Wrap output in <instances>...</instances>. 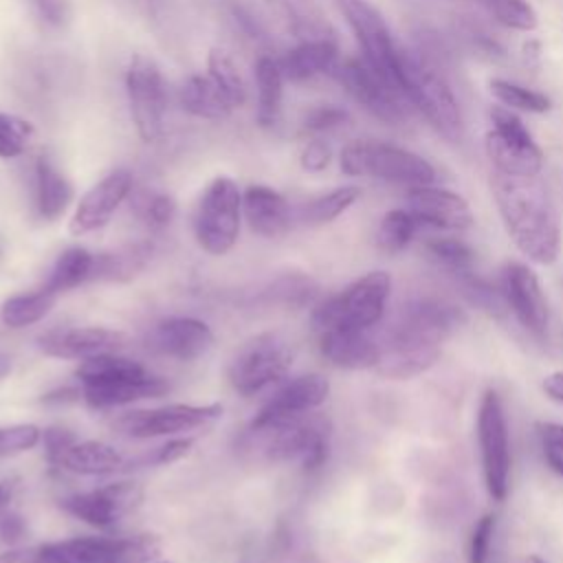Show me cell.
<instances>
[{
	"instance_id": "1",
	"label": "cell",
	"mask_w": 563,
	"mask_h": 563,
	"mask_svg": "<svg viewBox=\"0 0 563 563\" xmlns=\"http://www.w3.org/2000/svg\"><path fill=\"white\" fill-rule=\"evenodd\" d=\"M488 187L517 251L534 264H554L561 253V216L541 174L490 169Z\"/></svg>"
},
{
	"instance_id": "2",
	"label": "cell",
	"mask_w": 563,
	"mask_h": 563,
	"mask_svg": "<svg viewBox=\"0 0 563 563\" xmlns=\"http://www.w3.org/2000/svg\"><path fill=\"white\" fill-rule=\"evenodd\" d=\"M466 314L446 301L418 299L402 308L398 321L380 341V361L374 367L385 378H413L435 365L440 343L462 323Z\"/></svg>"
},
{
	"instance_id": "3",
	"label": "cell",
	"mask_w": 563,
	"mask_h": 563,
	"mask_svg": "<svg viewBox=\"0 0 563 563\" xmlns=\"http://www.w3.org/2000/svg\"><path fill=\"white\" fill-rule=\"evenodd\" d=\"M75 376L84 402L92 409L123 407L147 398H161L169 391V383L163 376L117 352L81 361Z\"/></svg>"
},
{
	"instance_id": "4",
	"label": "cell",
	"mask_w": 563,
	"mask_h": 563,
	"mask_svg": "<svg viewBox=\"0 0 563 563\" xmlns=\"http://www.w3.org/2000/svg\"><path fill=\"white\" fill-rule=\"evenodd\" d=\"M398 88L407 103L416 108L444 139L460 141L464 119L460 103L438 66L420 53L400 48L398 53Z\"/></svg>"
},
{
	"instance_id": "5",
	"label": "cell",
	"mask_w": 563,
	"mask_h": 563,
	"mask_svg": "<svg viewBox=\"0 0 563 563\" xmlns=\"http://www.w3.org/2000/svg\"><path fill=\"white\" fill-rule=\"evenodd\" d=\"M391 292L387 271H369L341 292L328 297L312 310V328L325 330H372L385 314Z\"/></svg>"
},
{
	"instance_id": "6",
	"label": "cell",
	"mask_w": 563,
	"mask_h": 563,
	"mask_svg": "<svg viewBox=\"0 0 563 563\" xmlns=\"http://www.w3.org/2000/svg\"><path fill=\"white\" fill-rule=\"evenodd\" d=\"M339 167L345 176H367L407 187L435 183V167L424 156L372 139H358L343 145Z\"/></svg>"
},
{
	"instance_id": "7",
	"label": "cell",
	"mask_w": 563,
	"mask_h": 563,
	"mask_svg": "<svg viewBox=\"0 0 563 563\" xmlns=\"http://www.w3.org/2000/svg\"><path fill=\"white\" fill-rule=\"evenodd\" d=\"M262 440V453L271 462H299L303 473L319 471L330 455V420L321 413H303L277 427L253 431Z\"/></svg>"
},
{
	"instance_id": "8",
	"label": "cell",
	"mask_w": 563,
	"mask_h": 563,
	"mask_svg": "<svg viewBox=\"0 0 563 563\" xmlns=\"http://www.w3.org/2000/svg\"><path fill=\"white\" fill-rule=\"evenodd\" d=\"M242 191L231 176H216L202 191L194 213V235L209 255L229 253L240 235Z\"/></svg>"
},
{
	"instance_id": "9",
	"label": "cell",
	"mask_w": 563,
	"mask_h": 563,
	"mask_svg": "<svg viewBox=\"0 0 563 563\" xmlns=\"http://www.w3.org/2000/svg\"><path fill=\"white\" fill-rule=\"evenodd\" d=\"M292 367L290 345L275 332H264L244 341L229 361L227 376L242 396H255L286 378Z\"/></svg>"
},
{
	"instance_id": "10",
	"label": "cell",
	"mask_w": 563,
	"mask_h": 563,
	"mask_svg": "<svg viewBox=\"0 0 563 563\" xmlns=\"http://www.w3.org/2000/svg\"><path fill=\"white\" fill-rule=\"evenodd\" d=\"M488 117L493 128L484 136V150L490 169L506 174H541L545 156L523 121L501 103L493 106Z\"/></svg>"
},
{
	"instance_id": "11",
	"label": "cell",
	"mask_w": 563,
	"mask_h": 563,
	"mask_svg": "<svg viewBox=\"0 0 563 563\" xmlns=\"http://www.w3.org/2000/svg\"><path fill=\"white\" fill-rule=\"evenodd\" d=\"M477 444L486 493L493 501H504L510 484V435L504 405L495 389H486L477 407Z\"/></svg>"
},
{
	"instance_id": "12",
	"label": "cell",
	"mask_w": 563,
	"mask_h": 563,
	"mask_svg": "<svg viewBox=\"0 0 563 563\" xmlns=\"http://www.w3.org/2000/svg\"><path fill=\"white\" fill-rule=\"evenodd\" d=\"M361 48V57L398 92V53L383 13L369 0H334ZM402 95V92H400Z\"/></svg>"
},
{
	"instance_id": "13",
	"label": "cell",
	"mask_w": 563,
	"mask_h": 563,
	"mask_svg": "<svg viewBox=\"0 0 563 563\" xmlns=\"http://www.w3.org/2000/svg\"><path fill=\"white\" fill-rule=\"evenodd\" d=\"M130 117L143 143H156L165 130L167 88L161 68L145 55H134L125 70Z\"/></svg>"
},
{
	"instance_id": "14",
	"label": "cell",
	"mask_w": 563,
	"mask_h": 563,
	"mask_svg": "<svg viewBox=\"0 0 563 563\" xmlns=\"http://www.w3.org/2000/svg\"><path fill=\"white\" fill-rule=\"evenodd\" d=\"M222 405H185L174 402L154 409H132L112 420V427L136 440L163 438V435H178L196 429H205L220 420Z\"/></svg>"
},
{
	"instance_id": "15",
	"label": "cell",
	"mask_w": 563,
	"mask_h": 563,
	"mask_svg": "<svg viewBox=\"0 0 563 563\" xmlns=\"http://www.w3.org/2000/svg\"><path fill=\"white\" fill-rule=\"evenodd\" d=\"M345 92L376 119L398 125L407 119V99L389 86L363 57H347L332 70Z\"/></svg>"
},
{
	"instance_id": "16",
	"label": "cell",
	"mask_w": 563,
	"mask_h": 563,
	"mask_svg": "<svg viewBox=\"0 0 563 563\" xmlns=\"http://www.w3.org/2000/svg\"><path fill=\"white\" fill-rule=\"evenodd\" d=\"M48 464L77 475H108L125 466L119 449L101 440H77L68 429L51 427L42 431Z\"/></svg>"
},
{
	"instance_id": "17",
	"label": "cell",
	"mask_w": 563,
	"mask_h": 563,
	"mask_svg": "<svg viewBox=\"0 0 563 563\" xmlns=\"http://www.w3.org/2000/svg\"><path fill=\"white\" fill-rule=\"evenodd\" d=\"M143 501V488L141 484L132 479L112 482L86 493L68 495L59 501V506L75 519L108 530L117 526L123 517L134 512Z\"/></svg>"
},
{
	"instance_id": "18",
	"label": "cell",
	"mask_w": 563,
	"mask_h": 563,
	"mask_svg": "<svg viewBox=\"0 0 563 563\" xmlns=\"http://www.w3.org/2000/svg\"><path fill=\"white\" fill-rule=\"evenodd\" d=\"M499 292L519 325L543 339L550 325V308L537 273L523 262H506L499 275Z\"/></svg>"
},
{
	"instance_id": "19",
	"label": "cell",
	"mask_w": 563,
	"mask_h": 563,
	"mask_svg": "<svg viewBox=\"0 0 563 563\" xmlns=\"http://www.w3.org/2000/svg\"><path fill=\"white\" fill-rule=\"evenodd\" d=\"M330 394V383L321 374H301L288 378L279 385V389L264 402V407L251 420L253 431L277 427L286 420L299 418L319 409Z\"/></svg>"
},
{
	"instance_id": "20",
	"label": "cell",
	"mask_w": 563,
	"mask_h": 563,
	"mask_svg": "<svg viewBox=\"0 0 563 563\" xmlns=\"http://www.w3.org/2000/svg\"><path fill=\"white\" fill-rule=\"evenodd\" d=\"M132 185H134V178L130 169L119 167L106 174L79 198L68 224L70 233L86 235L106 227L117 213V209L132 194Z\"/></svg>"
},
{
	"instance_id": "21",
	"label": "cell",
	"mask_w": 563,
	"mask_h": 563,
	"mask_svg": "<svg viewBox=\"0 0 563 563\" xmlns=\"http://www.w3.org/2000/svg\"><path fill=\"white\" fill-rule=\"evenodd\" d=\"M125 345V334L101 325L53 328L37 336V347L44 356L86 361L99 354L119 352Z\"/></svg>"
},
{
	"instance_id": "22",
	"label": "cell",
	"mask_w": 563,
	"mask_h": 563,
	"mask_svg": "<svg viewBox=\"0 0 563 563\" xmlns=\"http://www.w3.org/2000/svg\"><path fill=\"white\" fill-rule=\"evenodd\" d=\"M407 209L413 213L418 224L442 231H466L475 222L471 205L464 196L435 185L409 187Z\"/></svg>"
},
{
	"instance_id": "23",
	"label": "cell",
	"mask_w": 563,
	"mask_h": 563,
	"mask_svg": "<svg viewBox=\"0 0 563 563\" xmlns=\"http://www.w3.org/2000/svg\"><path fill=\"white\" fill-rule=\"evenodd\" d=\"M147 345L174 361H196L213 345L211 328L194 317H167L156 321L147 332Z\"/></svg>"
},
{
	"instance_id": "24",
	"label": "cell",
	"mask_w": 563,
	"mask_h": 563,
	"mask_svg": "<svg viewBox=\"0 0 563 563\" xmlns=\"http://www.w3.org/2000/svg\"><path fill=\"white\" fill-rule=\"evenodd\" d=\"M242 216L251 231L262 238L284 235L295 218L286 196L266 185H249L242 191Z\"/></svg>"
},
{
	"instance_id": "25",
	"label": "cell",
	"mask_w": 563,
	"mask_h": 563,
	"mask_svg": "<svg viewBox=\"0 0 563 563\" xmlns=\"http://www.w3.org/2000/svg\"><path fill=\"white\" fill-rule=\"evenodd\" d=\"M319 350L328 363L341 369H374L380 361V341L369 330L319 332Z\"/></svg>"
},
{
	"instance_id": "26",
	"label": "cell",
	"mask_w": 563,
	"mask_h": 563,
	"mask_svg": "<svg viewBox=\"0 0 563 563\" xmlns=\"http://www.w3.org/2000/svg\"><path fill=\"white\" fill-rule=\"evenodd\" d=\"M75 196V189L66 174L46 154L37 156L33 169V200L42 220L53 222L66 213Z\"/></svg>"
},
{
	"instance_id": "27",
	"label": "cell",
	"mask_w": 563,
	"mask_h": 563,
	"mask_svg": "<svg viewBox=\"0 0 563 563\" xmlns=\"http://www.w3.org/2000/svg\"><path fill=\"white\" fill-rule=\"evenodd\" d=\"M288 81H306L332 73L339 64V44L334 40H306L277 59Z\"/></svg>"
},
{
	"instance_id": "28",
	"label": "cell",
	"mask_w": 563,
	"mask_h": 563,
	"mask_svg": "<svg viewBox=\"0 0 563 563\" xmlns=\"http://www.w3.org/2000/svg\"><path fill=\"white\" fill-rule=\"evenodd\" d=\"M178 101L185 112L207 121L229 119L235 110L209 73L189 75L178 90Z\"/></svg>"
},
{
	"instance_id": "29",
	"label": "cell",
	"mask_w": 563,
	"mask_h": 563,
	"mask_svg": "<svg viewBox=\"0 0 563 563\" xmlns=\"http://www.w3.org/2000/svg\"><path fill=\"white\" fill-rule=\"evenodd\" d=\"M284 73L275 57L262 55L255 62V86H257V110L255 119L262 128H275L284 106Z\"/></svg>"
},
{
	"instance_id": "30",
	"label": "cell",
	"mask_w": 563,
	"mask_h": 563,
	"mask_svg": "<svg viewBox=\"0 0 563 563\" xmlns=\"http://www.w3.org/2000/svg\"><path fill=\"white\" fill-rule=\"evenodd\" d=\"M92 266H95V253H90L84 246H68L57 255L42 288L55 295L73 290L92 279Z\"/></svg>"
},
{
	"instance_id": "31",
	"label": "cell",
	"mask_w": 563,
	"mask_h": 563,
	"mask_svg": "<svg viewBox=\"0 0 563 563\" xmlns=\"http://www.w3.org/2000/svg\"><path fill=\"white\" fill-rule=\"evenodd\" d=\"M57 303V295L44 288L33 292H20L2 301L0 306V321L7 328H26L42 321Z\"/></svg>"
},
{
	"instance_id": "32",
	"label": "cell",
	"mask_w": 563,
	"mask_h": 563,
	"mask_svg": "<svg viewBox=\"0 0 563 563\" xmlns=\"http://www.w3.org/2000/svg\"><path fill=\"white\" fill-rule=\"evenodd\" d=\"M358 198H361V189L356 185H343V187H336L328 194H321V196L308 200L297 211V218H299V222H303L308 227L328 224V222L336 220L339 216H343Z\"/></svg>"
},
{
	"instance_id": "33",
	"label": "cell",
	"mask_w": 563,
	"mask_h": 563,
	"mask_svg": "<svg viewBox=\"0 0 563 563\" xmlns=\"http://www.w3.org/2000/svg\"><path fill=\"white\" fill-rule=\"evenodd\" d=\"M290 31L299 42L306 40H334V29L325 13L312 0H282Z\"/></svg>"
},
{
	"instance_id": "34",
	"label": "cell",
	"mask_w": 563,
	"mask_h": 563,
	"mask_svg": "<svg viewBox=\"0 0 563 563\" xmlns=\"http://www.w3.org/2000/svg\"><path fill=\"white\" fill-rule=\"evenodd\" d=\"M207 73L220 86V90L227 95V99L231 101L233 108H242L246 103V97H249L246 81H244L238 64L233 62V57L227 51H222V48L209 51Z\"/></svg>"
},
{
	"instance_id": "35",
	"label": "cell",
	"mask_w": 563,
	"mask_h": 563,
	"mask_svg": "<svg viewBox=\"0 0 563 563\" xmlns=\"http://www.w3.org/2000/svg\"><path fill=\"white\" fill-rule=\"evenodd\" d=\"M418 220L409 209H389L376 231V244L383 253L396 255L405 251L418 229Z\"/></svg>"
},
{
	"instance_id": "36",
	"label": "cell",
	"mask_w": 563,
	"mask_h": 563,
	"mask_svg": "<svg viewBox=\"0 0 563 563\" xmlns=\"http://www.w3.org/2000/svg\"><path fill=\"white\" fill-rule=\"evenodd\" d=\"M488 90L490 95L506 108L510 110H521V112H532V114H541L548 112L552 108V101L548 95L526 88L521 84L501 79V77H493L488 81Z\"/></svg>"
},
{
	"instance_id": "37",
	"label": "cell",
	"mask_w": 563,
	"mask_h": 563,
	"mask_svg": "<svg viewBox=\"0 0 563 563\" xmlns=\"http://www.w3.org/2000/svg\"><path fill=\"white\" fill-rule=\"evenodd\" d=\"M145 257H147V246L143 244L130 246L125 251H114V253H97L95 266H92V279H108V282L130 279L143 266Z\"/></svg>"
},
{
	"instance_id": "38",
	"label": "cell",
	"mask_w": 563,
	"mask_h": 563,
	"mask_svg": "<svg viewBox=\"0 0 563 563\" xmlns=\"http://www.w3.org/2000/svg\"><path fill=\"white\" fill-rule=\"evenodd\" d=\"M479 2L506 29L530 33L539 26V13L530 0H479Z\"/></svg>"
},
{
	"instance_id": "39",
	"label": "cell",
	"mask_w": 563,
	"mask_h": 563,
	"mask_svg": "<svg viewBox=\"0 0 563 563\" xmlns=\"http://www.w3.org/2000/svg\"><path fill=\"white\" fill-rule=\"evenodd\" d=\"M134 211L145 227L161 231L174 220L176 200L165 191H139L134 198Z\"/></svg>"
},
{
	"instance_id": "40",
	"label": "cell",
	"mask_w": 563,
	"mask_h": 563,
	"mask_svg": "<svg viewBox=\"0 0 563 563\" xmlns=\"http://www.w3.org/2000/svg\"><path fill=\"white\" fill-rule=\"evenodd\" d=\"M427 251L451 275L471 271L473 262H475L473 249L464 240H460V238H431L427 242Z\"/></svg>"
},
{
	"instance_id": "41",
	"label": "cell",
	"mask_w": 563,
	"mask_h": 563,
	"mask_svg": "<svg viewBox=\"0 0 563 563\" xmlns=\"http://www.w3.org/2000/svg\"><path fill=\"white\" fill-rule=\"evenodd\" d=\"M35 136L33 125L11 112L0 110V158L22 156Z\"/></svg>"
},
{
	"instance_id": "42",
	"label": "cell",
	"mask_w": 563,
	"mask_h": 563,
	"mask_svg": "<svg viewBox=\"0 0 563 563\" xmlns=\"http://www.w3.org/2000/svg\"><path fill=\"white\" fill-rule=\"evenodd\" d=\"M42 442V429L31 422L0 427V457H11L31 451Z\"/></svg>"
},
{
	"instance_id": "43",
	"label": "cell",
	"mask_w": 563,
	"mask_h": 563,
	"mask_svg": "<svg viewBox=\"0 0 563 563\" xmlns=\"http://www.w3.org/2000/svg\"><path fill=\"white\" fill-rule=\"evenodd\" d=\"M347 119H350V112L343 106L321 103V106H314L306 112L303 130L312 132V134H321V132H330V130H336V128L345 125Z\"/></svg>"
},
{
	"instance_id": "44",
	"label": "cell",
	"mask_w": 563,
	"mask_h": 563,
	"mask_svg": "<svg viewBox=\"0 0 563 563\" xmlns=\"http://www.w3.org/2000/svg\"><path fill=\"white\" fill-rule=\"evenodd\" d=\"M543 457L548 466L563 477V424L561 422H537L534 424Z\"/></svg>"
},
{
	"instance_id": "45",
	"label": "cell",
	"mask_w": 563,
	"mask_h": 563,
	"mask_svg": "<svg viewBox=\"0 0 563 563\" xmlns=\"http://www.w3.org/2000/svg\"><path fill=\"white\" fill-rule=\"evenodd\" d=\"M495 526H497V517L493 512H486L475 521L468 539V563H488Z\"/></svg>"
},
{
	"instance_id": "46",
	"label": "cell",
	"mask_w": 563,
	"mask_h": 563,
	"mask_svg": "<svg viewBox=\"0 0 563 563\" xmlns=\"http://www.w3.org/2000/svg\"><path fill=\"white\" fill-rule=\"evenodd\" d=\"M31 563H88L73 545L70 539L66 541H55V543H44L40 545L33 556Z\"/></svg>"
},
{
	"instance_id": "47",
	"label": "cell",
	"mask_w": 563,
	"mask_h": 563,
	"mask_svg": "<svg viewBox=\"0 0 563 563\" xmlns=\"http://www.w3.org/2000/svg\"><path fill=\"white\" fill-rule=\"evenodd\" d=\"M299 163L306 172L319 174L332 163V147L321 139H312L303 145V150L299 154Z\"/></svg>"
},
{
	"instance_id": "48",
	"label": "cell",
	"mask_w": 563,
	"mask_h": 563,
	"mask_svg": "<svg viewBox=\"0 0 563 563\" xmlns=\"http://www.w3.org/2000/svg\"><path fill=\"white\" fill-rule=\"evenodd\" d=\"M191 449H194V438H172L165 444H161L158 449H154L152 455H145L143 462H147V464H172V462H178L185 455H189Z\"/></svg>"
},
{
	"instance_id": "49",
	"label": "cell",
	"mask_w": 563,
	"mask_h": 563,
	"mask_svg": "<svg viewBox=\"0 0 563 563\" xmlns=\"http://www.w3.org/2000/svg\"><path fill=\"white\" fill-rule=\"evenodd\" d=\"M31 2L37 9L40 18L51 26H59L68 20V2L66 0H31Z\"/></svg>"
},
{
	"instance_id": "50",
	"label": "cell",
	"mask_w": 563,
	"mask_h": 563,
	"mask_svg": "<svg viewBox=\"0 0 563 563\" xmlns=\"http://www.w3.org/2000/svg\"><path fill=\"white\" fill-rule=\"evenodd\" d=\"M24 521L20 515H4L0 519V539L7 541V543H13L18 541L22 534H24Z\"/></svg>"
},
{
	"instance_id": "51",
	"label": "cell",
	"mask_w": 563,
	"mask_h": 563,
	"mask_svg": "<svg viewBox=\"0 0 563 563\" xmlns=\"http://www.w3.org/2000/svg\"><path fill=\"white\" fill-rule=\"evenodd\" d=\"M541 387H543L545 396H548L552 402H556V405L563 407V369L550 372V374L543 378Z\"/></svg>"
},
{
	"instance_id": "52",
	"label": "cell",
	"mask_w": 563,
	"mask_h": 563,
	"mask_svg": "<svg viewBox=\"0 0 563 563\" xmlns=\"http://www.w3.org/2000/svg\"><path fill=\"white\" fill-rule=\"evenodd\" d=\"M22 561H24V552L22 550L0 552V563H22Z\"/></svg>"
},
{
	"instance_id": "53",
	"label": "cell",
	"mask_w": 563,
	"mask_h": 563,
	"mask_svg": "<svg viewBox=\"0 0 563 563\" xmlns=\"http://www.w3.org/2000/svg\"><path fill=\"white\" fill-rule=\"evenodd\" d=\"M11 367H13V365H11V356L0 354V380L11 374Z\"/></svg>"
},
{
	"instance_id": "54",
	"label": "cell",
	"mask_w": 563,
	"mask_h": 563,
	"mask_svg": "<svg viewBox=\"0 0 563 563\" xmlns=\"http://www.w3.org/2000/svg\"><path fill=\"white\" fill-rule=\"evenodd\" d=\"M9 497H11V488H9L4 482H0V510L4 508V504L9 501Z\"/></svg>"
},
{
	"instance_id": "55",
	"label": "cell",
	"mask_w": 563,
	"mask_h": 563,
	"mask_svg": "<svg viewBox=\"0 0 563 563\" xmlns=\"http://www.w3.org/2000/svg\"><path fill=\"white\" fill-rule=\"evenodd\" d=\"M528 563H548V561H545V559H541V556H530V559H528Z\"/></svg>"
},
{
	"instance_id": "56",
	"label": "cell",
	"mask_w": 563,
	"mask_h": 563,
	"mask_svg": "<svg viewBox=\"0 0 563 563\" xmlns=\"http://www.w3.org/2000/svg\"><path fill=\"white\" fill-rule=\"evenodd\" d=\"M152 563H174V561H165V559H154Z\"/></svg>"
}]
</instances>
